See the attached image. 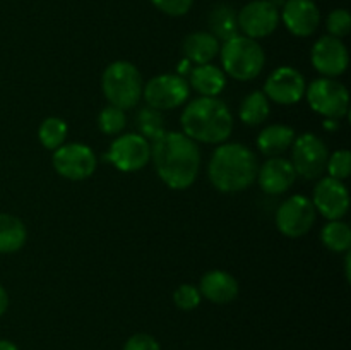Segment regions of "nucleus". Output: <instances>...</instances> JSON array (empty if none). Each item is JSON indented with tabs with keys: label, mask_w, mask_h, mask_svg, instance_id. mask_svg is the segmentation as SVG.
Here are the masks:
<instances>
[{
	"label": "nucleus",
	"mask_w": 351,
	"mask_h": 350,
	"mask_svg": "<svg viewBox=\"0 0 351 350\" xmlns=\"http://www.w3.org/2000/svg\"><path fill=\"white\" fill-rule=\"evenodd\" d=\"M295 178H297V172L287 158H269L257 170V180H259L261 189L271 196H280L287 192L295 184Z\"/></svg>",
	"instance_id": "17"
},
{
	"label": "nucleus",
	"mask_w": 351,
	"mask_h": 350,
	"mask_svg": "<svg viewBox=\"0 0 351 350\" xmlns=\"http://www.w3.org/2000/svg\"><path fill=\"white\" fill-rule=\"evenodd\" d=\"M308 105L326 119H343L348 113L350 95L343 82L332 78H321L311 82L307 89Z\"/></svg>",
	"instance_id": "6"
},
{
	"label": "nucleus",
	"mask_w": 351,
	"mask_h": 350,
	"mask_svg": "<svg viewBox=\"0 0 351 350\" xmlns=\"http://www.w3.org/2000/svg\"><path fill=\"white\" fill-rule=\"evenodd\" d=\"M199 292L213 304H228L239 295V281L228 271L211 270L201 278Z\"/></svg>",
	"instance_id": "18"
},
{
	"label": "nucleus",
	"mask_w": 351,
	"mask_h": 350,
	"mask_svg": "<svg viewBox=\"0 0 351 350\" xmlns=\"http://www.w3.org/2000/svg\"><path fill=\"white\" fill-rule=\"evenodd\" d=\"M106 160L122 172H137L151 160V144L141 134H122L112 143Z\"/></svg>",
	"instance_id": "11"
},
{
	"label": "nucleus",
	"mask_w": 351,
	"mask_h": 350,
	"mask_svg": "<svg viewBox=\"0 0 351 350\" xmlns=\"http://www.w3.org/2000/svg\"><path fill=\"white\" fill-rule=\"evenodd\" d=\"M326 27L329 31V36H335L341 40L343 36L350 33L351 30V16L346 9L332 10L326 21Z\"/></svg>",
	"instance_id": "30"
},
{
	"label": "nucleus",
	"mask_w": 351,
	"mask_h": 350,
	"mask_svg": "<svg viewBox=\"0 0 351 350\" xmlns=\"http://www.w3.org/2000/svg\"><path fill=\"white\" fill-rule=\"evenodd\" d=\"M315 216L317 211L311 199L302 194L291 196L278 208L276 226L283 235L297 239L314 226Z\"/></svg>",
	"instance_id": "9"
},
{
	"label": "nucleus",
	"mask_w": 351,
	"mask_h": 350,
	"mask_svg": "<svg viewBox=\"0 0 351 350\" xmlns=\"http://www.w3.org/2000/svg\"><path fill=\"white\" fill-rule=\"evenodd\" d=\"M291 165L297 175H302L307 180L321 178L328 165L329 151L324 141L312 132H304L295 137L291 144Z\"/></svg>",
	"instance_id": "7"
},
{
	"label": "nucleus",
	"mask_w": 351,
	"mask_h": 350,
	"mask_svg": "<svg viewBox=\"0 0 351 350\" xmlns=\"http://www.w3.org/2000/svg\"><path fill=\"white\" fill-rule=\"evenodd\" d=\"M151 160L161 180L171 189L191 187L201 168V151L184 132H167L151 141Z\"/></svg>",
	"instance_id": "1"
},
{
	"label": "nucleus",
	"mask_w": 351,
	"mask_h": 350,
	"mask_svg": "<svg viewBox=\"0 0 351 350\" xmlns=\"http://www.w3.org/2000/svg\"><path fill=\"white\" fill-rule=\"evenodd\" d=\"M326 170L329 172V177L336 178V180H345L350 177L351 170V154L348 150H339L332 153L328 158V165Z\"/></svg>",
	"instance_id": "29"
},
{
	"label": "nucleus",
	"mask_w": 351,
	"mask_h": 350,
	"mask_svg": "<svg viewBox=\"0 0 351 350\" xmlns=\"http://www.w3.org/2000/svg\"><path fill=\"white\" fill-rule=\"evenodd\" d=\"M189 81L201 96H218L225 89L226 75L216 65L202 64L192 69Z\"/></svg>",
	"instance_id": "21"
},
{
	"label": "nucleus",
	"mask_w": 351,
	"mask_h": 350,
	"mask_svg": "<svg viewBox=\"0 0 351 350\" xmlns=\"http://www.w3.org/2000/svg\"><path fill=\"white\" fill-rule=\"evenodd\" d=\"M321 239L328 249L335 253H343L350 250L351 247V230L350 225H346L341 220H331L328 225L322 229Z\"/></svg>",
	"instance_id": "25"
},
{
	"label": "nucleus",
	"mask_w": 351,
	"mask_h": 350,
	"mask_svg": "<svg viewBox=\"0 0 351 350\" xmlns=\"http://www.w3.org/2000/svg\"><path fill=\"white\" fill-rule=\"evenodd\" d=\"M257 170L256 153L240 143H226L216 148L208 165L209 180L221 192L249 189L256 182Z\"/></svg>",
	"instance_id": "2"
},
{
	"label": "nucleus",
	"mask_w": 351,
	"mask_h": 350,
	"mask_svg": "<svg viewBox=\"0 0 351 350\" xmlns=\"http://www.w3.org/2000/svg\"><path fill=\"white\" fill-rule=\"evenodd\" d=\"M208 23L209 30H211L209 33L218 41H226L239 34V19H237V12L232 5L219 3V5L213 7Z\"/></svg>",
	"instance_id": "23"
},
{
	"label": "nucleus",
	"mask_w": 351,
	"mask_h": 350,
	"mask_svg": "<svg viewBox=\"0 0 351 350\" xmlns=\"http://www.w3.org/2000/svg\"><path fill=\"white\" fill-rule=\"evenodd\" d=\"M239 31H242L243 36H249L252 40L257 38H266L273 33L280 24V10L271 0H252L242 7L239 14Z\"/></svg>",
	"instance_id": "12"
},
{
	"label": "nucleus",
	"mask_w": 351,
	"mask_h": 350,
	"mask_svg": "<svg viewBox=\"0 0 351 350\" xmlns=\"http://www.w3.org/2000/svg\"><path fill=\"white\" fill-rule=\"evenodd\" d=\"M184 54L187 60L195 65L211 64L213 58L219 54V41L208 31H195L185 38Z\"/></svg>",
	"instance_id": "20"
},
{
	"label": "nucleus",
	"mask_w": 351,
	"mask_h": 350,
	"mask_svg": "<svg viewBox=\"0 0 351 350\" xmlns=\"http://www.w3.org/2000/svg\"><path fill=\"white\" fill-rule=\"evenodd\" d=\"M307 89L305 78L293 67H278L271 72L264 84V95L280 105H293L300 102Z\"/></svg>",
	"instance_id": "13"
},
{
	"label": "nucleus",
	"mask_w": 351,
	"mask_h": 350,
	"mask_svg": "<svg viewBox=\"0 0 351 350\" xmlns=\"http://www.w3.org/2000/svg\"><path fill=\"white\" fill-rule=\"evenodd\" d=\"M53 168L69 180H84L96 170V156L86 144H62L53 153Z\"/></svg>",
	"instance_id": "10"
},
{
	"label": "nucleus",
	"mask_w": 351,
	"mask_h": 350,
	"mask_svg": "<svg viewBox=\"0 0 351 350\" xmlns=\"http://www.w3.org/2000/svg\"><path fill=\"white\" fill-rule=\"evenodd\" d=\"M295 137L297 134L291 127L283 126V124H273L261 130V134L257 136V148L261 153L269 158L280 156L288 148H291Z\"/></svg>",
	"instance_id": "19"
},
{
	"label": "nucleus",
	"mask_w": 351,
	"mask_h": 350,
	"mask_svg": "<svg viewBox=\"0 0 351 350\" xmlns=\"http://www.w3.org/2000/svg\"><path fill=\"white\" fill-rule=\"evenodd\" d=\"M182 129L195 143H225L233 130V117L218 96H199L189 103L180 117Z\"/></svg>",
	"instance_id": "3"
},
{
	"label": "nucleus",
	"mask_w": 351,
	"mask_h": 350,
	"mask_svg": "<svg viewBox=\"0 0 351 350\" xmlns=\"http://www.w3.org/2000/svg\"><path fill=\"white\" fill-rule=\"evenodd\" d=\"M26 239L27 230L23 220L0 213V254L16 253L26 244Z\"/></svg>",
	"instance_id": "22"
},
{
	"label": "nucleus",
	"mask_w": 351,
	"mask_h": 350,
	"mask_svg": "<svg viewBox=\"0 0 351 350\" xmlns=\"http://www.w3.org/2000/svg\"><path fill=\"white\" fill-rule=\"evenodd\" d=\"M122 350H161V347L154 336L147 333H136L127 340Z\"/></svg>",
	"instance_id": "33"
},
{
	"label": "nucleus",
	"mask_w": 351,
	"mask_h": 350,
	"mask_svg": "<svg viewBox=\"0 0 351 350\" xmlns=\"http://www.w3.org/2000/svg\"><path fill=\"white\" fill-rule=\"evenodd\" d=\"M7 307H9V295H7L5 288L0 285V316L7 311Z\"/></svg>",
	"instance_id": "34"
},
{
	"label": "nucleus",
	"mask_w": 351,
	"mask_h": 350,
	"mask_svg": "<svg viewBox=\"0 0 351 350\" xmlns=\"http://www.w3.org/2000/svg\"><path fill=\"white\" fill-rule=\"evenodd\" d=\"M324 127L329 130H336V129H339V122L336 119H328V120H324Z\"/></svg>",
	"instance_id": "36"
},
{
	"label": "nucleus",
	"mask_w": 351,
	"mask_h": 350,
	"mask_svg": "<svg viewBox=\"0 0 351 350\" xmlns=\"http://www.w3.org/2000/svg\"><path fill=\"white\" fill-rule=\"evenodd\" d=\"M151 2H153V5L156 9H160L167 16L178 17L184 16V14H187L191 10L194 0H151Z\"/></svg>",
	"instance_id": "32"
},
{
	"label": "nucleus",
	"mask_w": 351,
	"mask_h": 350,
	"mask_svg": "<svg viewBox=\"0 0 351 350\" xmlns=\"http://www.w3.org/2000/svg\"><path fill=\"white\" fill-rule=\"evenodd\" d=\"M312 65L324 78H338L348 67V50L339 38L322 36L312 47Z\"/></svg>",
	"instance_id": "15"
},
{
	"label": "nucleus",
	"mask_w": 351,
	"mask_h": 350,
	"mask_svg": "<svg viewBox=\"0 0 351 350\" xmlns=\"http://www.w3.org/2000/svg\"><path fill=\"white\" fill-rule=\"evenodd\" d=\"M127 124L125 110L119 108V106L108 105L99 112L98 115V127L103 134L108 136H115V134L122 132L123 127Z\"/></svg>",
	"instance_id": "28"
},
{
	"label": "nucleus",
	"mask_w": 351,
	"mask_h": 350,
	"mask_svg": "<svg viewBox=\"0 0 351 350\" xmlns=\"http://www.w3.org/2000/svg\"><path fill=\"white\" fill-rule=\"evenodd\" d=\"M219 55L225 72L237 81H252L263 72L266 64L263 47L257 43V40L243 34H237L223 41Z\"/></svg>",
	"instance_id": "4"
},
{
	"label": "nucleus",
	"mask_w": 351,
	"mask_h": 350,
	"mask_svg": "<svg viewBox=\"0 0 351 350\" xmlns=\"http://www.w3.org/2000/svg\"><path fill=\"white\" fill-rule=\"evenodd\" d=\"M136 127L139 130L137 134H141L144 139H147L151 143V141H154L165 132L163 115H161L160 110H154L151 106L141 108L136 117Z\"/></svg>",
	"instance_id": "27"
},
{
	"label": "nucleus",
	"mask_w": 351,
	"mask_h": 350,
	"mask_svg": "<svg viewBox=\"0 0 351 350\" xmlns=\"http://www.w3.org/2000/svg\"><path fill=\"white\" fill-rule=\"evenodd\" d=\"M191 95V86L178 74L154 75L144 84L143 96L154 110H171L184 105Z\"/></svg>",
	"instance_id": "8"
},
{
	"label": "nucleus",
	"mask_w": 351,
	"mask_h": 350,
	"mask_svg": "<svg viewBox=\"0 0 351 350\" xmlns=\"http://www.w3.org/2000/svg\"><path fill=\"white\" fill-rule=\"evenodd\" d=\"M269 100L263 91H252L240 105V119L247 126H259L269 117Z\"/></svg>",
	"instance_id": "24"
},
{
	"label": "nucleus",
	"mask_w": 351,
	"mask_h": 350,
	"mask_svg": "<svg viewBox=\"0 0 351 350\" xmlns=\"http://www.w3.org/2000/svg\"><path fill=\"white\" fill-rule=\"evenodd\" d=\"M312 205L315 211L321 213L329 222L341 220L350 208L348 189L341 180H336L332 177L321 178L314 189Z\"/></svg>",
	"instance_id": "14"
},
{
	"label": "nucleus",
	"mask_w": 351,
	"mask_h": 350,
	"mask_svg": "<svg viewBox=\"0 0 351 350\" xmlns=\"http://www.w3.org/2000/svg\"><path fill=\"white\" fill-rule=\"evenodd\" d=\"M285 26L295 36H311L321 24V12L314 0H287L280 14Z\"/></svg>",
	"instance_id": "16"
},
{
	"label": "nucleus",
	"mask_w": 351,
	"mask_h": 350,
	"mask_svg": "<svg viewBox=\"0 0 351 350\" xmlns=\"http://www.w3.org/2000/svg\"><path fill=\"white\" fill-rule=\"evenodd\" d=\"M0 350H19L16 343L9 342V340H0Z\"/></svg>",
	"instance_id": "35"
},
{
	"label": "nucleus",
	"mask_w": 351,
	"mask_h": 350,
	"mask_svg": "<svg viewBox=\"0 0 351 350\" xmlns=\"http://www.w3.org/2000/svg\"><path fill=\"white\" fill-rule=\"evenodd\" d=\"M201 292L194 285H180L173 294V302L182 311H194L201 304Z\"/></svg>",
	"instance_id": "31"
},
{
	"label": "nucleus",
	"mask_w": 351,
	"mask_h": 350,
	"mask_svg": "<svg viewBox=\"0 0 351 350\" xmlns=\"http://www.w3.org/2000/svg\"><path fill=\"white\" fill-rule=\"evenodd\" d=\"M38 137L47 150L55 151L64 144L65 137H67V124L58 117H48L41 122L40 129H38Z\"/></svg>",
	"instance_id": "26"
},
{
	"label": "nucleus",
	"mask_w": 351,
	"mask_h": 350,
	"mask_svg": "<svg viewBox=\"0 0 351 350\" xmlns=\"http://www.w3.org/2000/svg\"><path fill=\"white\" fill-rule=\"evenodd\" d=\"M101 88L110 105L129 110L143 98L144 81L136 65L127 60H117L103 72Z\"/></svg>",
	"instance_id": "5"
}]
</instances>
